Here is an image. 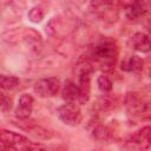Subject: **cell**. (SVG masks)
Returning a JSON list of instances; mask_svg holds the SVG:
<instances>
[{"instance_id": "5", "label": "cell", "mask_w": 151, "mask_h": 151, "mask_svg": "<svg viewBox=\"0 0 151 151\" xmlns=\"http://www.w3.org/2000/svg\"><path fill=\"white\" fill-rule=\"evenodd\" d=\"M122 0H91V7L96 14L104 19H113L117 17L118 6Z\"/></svg>"}, {"instance_id": "8", "label": "cell", "mask_w": 151, "mask_h": 151, "mask_svg": "<svg viewBox=\"0 0 151 151\" xmlns=\"http://www.w3.org/2000/svg\"><path fill=\"white\" fill-rule=\"evenodd\" d=\"M149 11V4L146 0H131L125 4V15L130 20H137Z\"/></svg>"}, {"instance_id": "17", "label": "cell", "mask_w": 151, "mask_h": 151, "mask_svg": "<svg viewBox=\"0 0 151 151\" xmlns=\"http://www.w3.org/2000/svg\"><path fill=\"white\" fill-rule=\"evenodd\" d=\"M1 110L2 112H8L12 109V99L5 92H1Z\"/></svg>"}, {"instance_id": "13", "label": "cell", "mask_w": 151, "mask_h": 151, "mask_svg": "<svg viewBox=\"0 0 151 151\" xmlns=\"http://www.w3.org/2000/svg\"><path fill=\"white\" fill-rule=\"evenodd\" d=\"M20 84V80L14 76H5L0 77V86L2 90H12Z\"/></svg>"}, {"instance_id": "3", "label": "cell", "mask_w": 151, "mask_h": 151, "mask_svg": "<svg viewBox=\"0 0 151 151\" xmlns=\"http://www.w3.org/2000/svg\"><path fill=\"white\" fill-rule=\"evenodd\" d=\"M59 119L66 125H78L83 119V113L77 103H66L58 109Z\"/></svg>"}, {"instance_id": "11", "label": "cell", "mask_w": 151, "mask_h": 151, "mask_svg": "<svg viewBox=\"0 0 151 151\" xmlns=\"http://www.w3.org/2000/svg\"><path fill=\"white\" fill-rule=\"evenodd\" d=\"M131 41H132L133 48L138 52L147 53L151 51V39L145 33H142V32L134 33Z\"/></svg>"}, {"instance_id": "1", "label": "cell", "mask_w": 151, "mask_h": 151, "mask_svg": "<svg viewBox=\"0 0 151 151\" xmlns=\"http://www.w3.org/2000/svg\"><path fill=\"white\" fill-rule=\"evenodd\" d=\"M118 59V46L113 40L104 39L94 45L91 51V60L101 70H111Z\"/></svg>"}, {"instance_id": "2", "label": "cell", "mask_w": 151, "mask_h": 151, "mask_svg": "<svg viewBox=\"0 0 151 151\" xmlns=\"http://www.w3.org/2000/svg\"><path fill=\"white\" fill-rule=\"evenodd\" d=\"M0 139H1V147L2 149H12V150H17V149H24L27 150L28 145L32 143L27 137L13 132V131H7V130H1L0 132Z\"/></svg>"}, {"instance_id": "7", "label": "cell", "mask_w": 151, "mask_h": 151, "mask_svg": "<svg viewBox=\"0 0 151 151\" xmlns=\"http://www.w3.org/2000/svg\"><path fill=\"white\" fill-rule=\"evenodd\" d=\"M63 98L68 103H77V104H84L87 101L86 97L84 96L81 88L78 84L73 83L72 80H66L63 87Z\"/></svg>"}, {"instance_id": "6", "label": "cell", "mask_w": 151, "mask_h": 151, "mask_svg": "<svg viewBox=\"0 0 151 151\" xmlns=\"http://www.w3.org/2000/svg\"><path fill=\"white\" fill-rule=\"evenodd\" d=\"M34 92L42 98H48L55 96L60 90V81L58 78H44L34 84Z\"/></svg>"}, {"instance_id": "14", "label": "cell", "mask_w": 151, "mask_h": 151, "mask_svg": "<svg viewBox=\"0 0 151 151\" xmlns=\"http://www.w3.org/2000/svg\"><path fill=\"white\" fill-rule=\"evenodd\" d=\"M116 103H117V101H116V99H114L113 97H110V96L105 94V96H103V97L98 100L97 106H98V109L101 110V111H109V110L114 109Z\"/></svg>"}, {"instance_id": "12", "label": "cell", "mask_w": 151, "mask_h": 151, "mask_svg": "<svg viewBox=\"0 0 151 151\" xmlns=\"http://www.w3.org/2000/svg\"><path fill=\"white\" fill-rule=\"evenodd\" d=\"M143 65H144V63L139 57L132 55L122 63V70H124L126 72H139V71H142Z\"/></svg>"}, {"instance_id": "15", "label": "cell", "mask_w": 151, "mask_h": 151, "mask_svg": "<svg viewBox=\"0 0 151 151\" xmlns=\"http://www.w3.org/2000/svg\"><path fill=\"white\" fill-rule=\"evenodd\" d=\"M97 85H98V88H99L103 93H109V92H111V90H112V81H111V79H110L107 76H105V74H101V76L98 77V79H97Z\"/></svg>"}, {"instance_id": "4", "label": "cell", "mask_w": 151, "mask_h": 151, "mask_svg": "<svg viewBox=\"0 0 151 151\" xmlns=\"http://www.w3.org/2000/svg\"><path fill=\"white\" fill-rule=\"evenodd\" d=\"M151 146V126H144L140 130L132 133L127 140L125 147L136 149V150H145Z\"/></svg>"}, {"instance_id": "10", "label": "cell", "mask_w": 151, "mask_h": 151, "mask_svg": "<svg viewBox=\"0 0 151 151\" xmlns=\"http://www.w3.org/2000/svg\"><path fill=\"white\" fill-rule=\"evenodd\" d=\"M32 110H33V97L28 93L21 94L18 100L17 109L14 111L15 117L20 120H26L29 118Z\"/></svg>"}, {"instance_id": "9", "label": "cell", "mask_w": 151, "mask_h": 151, "mask_svg": "<svg viewBox=\"0 0 151 151\" xmlns=\"http://www.w3.org/2000/svg\"><path fill=\"white\" fill-rule=\"evenodd\" d=\"M87 131H88V134L91 136V138L97 142H106L111 137L110 129L98 119H93L88 123Z\"/></svg>"}, {"instance_id": "16", "label": "cell", "mask_w": 151, "mask_h": 151, "mask_svg": "<svg viewBox=\"0 0 151 151\" xmlns=\"http://www.w3.org/2000/svg\"><path fill=\"white\" fill-rule=\"evenodd\" d=\"M45 17V9L42 6H35L28 12V19L32 22H40Z\"/></svg>"}]
</instances>
